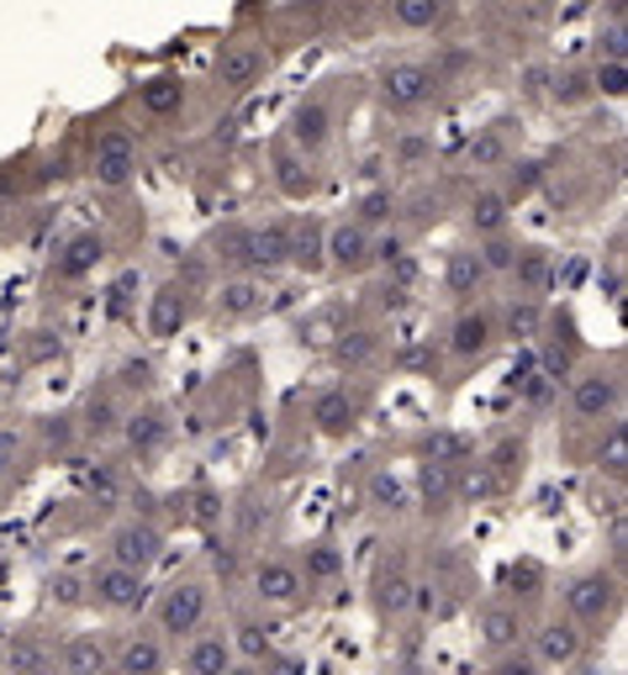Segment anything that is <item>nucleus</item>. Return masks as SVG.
<instances>
[{
	"instance_id": "1",
	"label": "nucleus",
	"mask_w": 628,
	"mask_h": 675,
	"mask_svg": "<svg viewBox=\"0 0 628 675\" xmlns=\"http://www.w3.org/2000/svg\"><path fill=\"white\" fill-rule=\"evenodd\" d=\"M565 618L586 633V639H603L607 628L624 618V576L613 565H586L565 580Z\"/></svg>"
},
{
	"instance_id": "2",
	"label": "nucleus",
	"mask_w": 628,
	"mask_h": 675,
	"mask_svg": "<svg viewBox=\"0 0 628 675\" xmlns=\"http://www.w3.org/2000/svg\"><path fill=\"white\" fill-rule=\"evenodd\" d=\"M286 243H290V222L269 217V222H238L217 238V265H227L233 275H275L286 269Z\"/></svg>"
},
{
	"instance_id": "3",
	"label": "nucleus",
	"mask_w": 628,
	"mask_h": 675,
	"mask_svg": "<svg viewBox=\"0 0 628 675\" xmlns=\"http://www.w3.org/2000/svg\"><path fill=\"white\" fill-rule=\"evenodd\" d=\"M571 390H565V417L571 428H597L607 417L624 411V360H592L581 364L576 375H565Z\"/></svg>"
},
{
	"instance_id": "4",
	"label": "nucleus",
	"mask_w": 628,
	"mask_h": 675,
	"mask_svg": "<svg viewBox=\"0 0 628 675\" xmlns=\"http://www.w3.org/2000/svg\"><path fill=\"white\" fill-rule=\"evenodd\" d=\"M438 85H444V74L428 58H396V64H386V69L375 74V96H381V106H386L391 117L423 111L438 96Z\"/></svg>"
},
{
	"instance_id": "5",
	"label": "nucleus",
	"mask_w": 628,
	"mask_h": 675,
	"mask_svg": "<svg viewBox=\"0 0 628 675\" xmlns=\"http://www.w3.org/2000/svg\"><path fill=\"white\" fill-rule=\"evenodd\" d=\"M85 174L111 195L132 191L138 185V143H132V132L127 127H100L91 138V153H85Z\"/></svg>"
},
{
	"instance_id": "6",
	"label": "nucleus",
	"mask_w": 628,
	"mask_h": 675,
	"mask_svg": "<svg viewBox=\"0 0 628 675\" xmlns=\"http://www.w3.org/2000/svg\"><path fill=\"white\" fill-rule=\"evenodd\" d=\"M269 74V49L265 38H248V32H238V38H227L217 49V58H212V79H217L222 96H248L259 79Z\"/></svg>"
},
{
	"instance_id": "7",
	"label": "nucleus",
	"mask_w": 628,
	"mask_h": 675,
	"mask_svg": "<svg viewBox=\"0 0 628 675\" xmlns=\"http://www.w3.org/2000/svg\"><path fill=\"white\" fill-rule=\"evenodd\" d=\"M248 591H254V602L269 607V612H290V607L307 602V576H301V565L296 555H259L248 565Z\"/></svg>"
},
{
	"instance_id": "8",
	"label": "nucleus",
	"mask_w": 628,
	"mask_h": 675,
	"mask_svg": "<svg viewBox=\"0 0 628 675\" xmlns=\"http://www.w3.org/2000/svg\"><path fill=\"white\" fill-rule=\"evenodd\" d=\"M212 618V586L201 576H180L153 602V628L164 633V639H185V633H195V628Z\"/></svg>"
},
{
	"instance_id": "9",
	"label": "nucleus",
	"mask_w": 628,
	"mask_h": 675,
	"mask_svg": "<svg viewBox=\"0 0 628 675\" xmlns=\"http://www.w3.org/2000/svg\"><path fill=\"white\" fill-rule=\"evenodd\" d=\"M85 602L106 607L117 618H132L148 607V576L132 570V565H117V559H100L96 570L85 576Z\"/></svg>"
},
{
	"instance_id": "10",
	"label": "nucleus",
	"mask_w": 628,
	"mask_h": 675,
	"mask_svg": "<svg viewBox=\"0 0 628 675\" xmlns=\"http://www.w3.org/2000/svg\"><path fill=\"white\" fill-rule=\"evenodd\" d=\"M364 407H370V396H364L360 386H349V381H333V386L312 390V407H307V422H312L317 438H349L360 433L364 422Z\"/></svg>"
},
{
	"instance_id": "11",
	"label": "nucleus",
	"mask_w": 628,
	"mask_h": 675,
	"mask_svg": "<svg viewBox=\"0 0 628 675\" xmlns=\"http://www.w3.org/2000/svg\"><path fill=\"white\" fill-rule=\"evenodd\" d=\"M195 312H201V290H195V280L174 275V280H164V286L148 296L143 328H148L153 343H170V338H180L185 328H191Z\"/></svg>"
},
{
	"instance_id": "12",
	"label": "nucleus",
	"mask_w": 628,
	"mask_h": 675,
	"mask_svg": "<svg viewBox=\"0 0 628 675\" xmlns=\"http://www.w3.org/2000/svg\"><path fill=\"white\" fill-rule=\"evenodd\" d=\"M497 343H502L497 307H486V301H465L455 312V322H449V333H444V349H449L455 364H486Z\"/></svg>"
},
{
	"instance_id": "13",
	"label": "nucleus",
	"mask_w": 628,
	"mask_h": 675,
	"mask_svg": "<svg viewBox=\"0 0 628 675\" xmlns=\"http://www.w3.org/2000/svg\"><path fill=\"white\" fill-rule=\"evenodd\" d=\"M106 254H111V238H106V233H96V227L70 233L49 259V290L53 286H85V280L106 265Z\"/></svg>"
},
{
	"instance_id": "14",
	"label": "nucleus",
	"mask_w": 628,
	"mask_h": 675,
	"mask_svg": "<svg viewBox=\"0 0 628 675\" xmlns=\"http://www.w3.org/2000/svg\"><path fill=\"white\" fill-rule=\"evenodd\" d=\"M333 132H339V106H333V96L328 90H312V96H301L296 106H290L286 117V138L301 153H328L333 148Z\"/></svg>"
},
{
	"instance_id": "15",
	"label": "nucleus",
	"mask_w": 628,
	"mask_h": 675,
	"mask_svg": "<svg viewBox=\"0 0 628 675\" xmlns=\"http://www.w3.org/2000/svg\"><path fill=\"white\" fill-rule=\"evenodd\" d=\"M117 438H121V454L127 459H159L174 438V411L164 401H143V407H132L121 417Z\"/></svg>"
},
{
	"instance_id": "16",
	"label": "nucleus",
	"mask_w": 628,
	"mask_h": 675,
	"mask_svg": "<svg viewBox=\"0 0 628 675\" xmlns=\"http://www.w3.org/2000/svg\"><path fill=\"white\" fill-rule=\"evenodd\" d=\"M322 259L328 269H339V275H370L375 269V227H364L360 217H343L333 222L328 233H322Z\"/></svg>"
},
{
	"instance_id": "17",
	"label": "nucleus",
	"mask_w": 628,
	"mask_h": 675,
	"mask_svg": "<svg viewBox=\"0 0 628 675\" xmlns=\"http://www.w3.org/2000/svg\"><path fill=\"white\" fill-rule=\"evenodd\" d=\"M164 549H170V538H164V528H159L153 517H127V523H117L111 538H106V559L132 565V570H143V576L164 559Z\"/></svg>"
},
{
	"instance_id": "18",
	"label": "nucleus",
	"mask_w": 628,
	"mask_h": 675,
	"mask_svg": "<svg viewBox=\"0 0 628 675\" xmlns=\"http://www.w3.org/2000/svg\"><path fill=\"white\" fill-rule=\"evenodd\" d=\"M523 639H529V654L539 671H565V665H581V654H586V633L571 618H544Z\"/></svg>"
},
{
	"instance_id": "19",
	"label": "nucleus",
	"mask_w": 628,
	"mask_h": 675,
	"mask_svg": "<svg viewBox=\"0 0 628 675\" xmlns=\"http://www.w3.org/2000/svg\"><path fill=\"white\" fill-rule=\"evenodd\" d=\"M269 180H275V191L286 195V201H312L317 185H322L317 159L301 153L290 138H275V148H269Z\"/></svg>"
},
{
	"instance_id": "20",
	"label": "nucleus",
	"mask_w": 628,
	"mask_h": 675,
	"mask_svg": "<svg viewBox=\"0 0 628 675\" xmlns=\"http://www.w3.org/2000/svg\"><path fill=\"white\" fill-rule=\"evenodd\" d=\"M180 665L191 675H222L238 665V650H233V633L227 628H195V633H185L180 639Z\"/></svg>"
},
{
	"instance_id": "21",
	"label": "nucleus",
	"mask_w": 628,
	"mask_h": 675,
	"mask_svg": "<svg viewBox=\"0 0 628 675\" xmlns=\"http://www.w3.org/2000/svg\"><path fill=\"white\" fill-rule=\"evenodd\" d=\"M328 354H333V364H339L343 375H370L381 364V354H386V338H381L375 322H343L339 333H333Z\"/></svg>"
},
{
	"instance_id": "22",
	"label": "nucleus",
	"mask_w": 628,
	"mask_h": 675,
	"mask_svg": "<svg viewBox=\"0 0 628 675\" xmlns=\"http://www.w3.org/2000/svg\"><path fill=\"white\" fill-rule=\"evenodd\" d=\"M170 665V644H164V633L153 628H138V633H127L121 644H111V671L121 675H159Z\"/></svg>"
},
{
	"instance_id": "23",
	"label": "nucleus",
	"mask_w": 628,
	"mask_h": 675,
	"mask_svg": "<svg viewBox=\"0 0 628 675\" xmlns=\"http://www.w3.org/2000/svg\"><path fill=\"white\" fill-rule=\"evenodd\" d=\"M539 338H544V343H539V375H550V381H565V375H571V360H576V322H571V317L565 312H555V317H544V322H539Z\"/></svg>"
},
{
	"instance_id": "24",
	"label": "nucleus",
	"mask_w": 628,
	"mask_h": 675,
	"mask_svg": "<svg viewBox=\"0 0 628 675\" xmlns=\"http://www.w3.org/2000/svg\"><path fill=\"white\" fill-rule=\"evenodd\" d=\"M486 286H491V269L481 265L476 248H449V254H444V296H449L455 307L481 301Z\"/></svg>"
},
{
	"instance_id": "25",
	"label": "nucleus",
	"mask_w": 628,
	"mask_h": 675,
	"mask_svg": "<svg viewBox=\"0 0 628 675\" xmlns=\"http://www.w3.org/2000/svg\"><path fill=\"white\" fill-rule=\"evenodd\" d=\"M74 417H79V438H85V443H111L121 428V417H127V401H121L117 386H96Z\"/></svg>"
},
{
	"instance_id": "26",
	"label": "nucleus",
	"mask_w": 628,
	"mask_h": 675,
	"mask_svg": "<svg viewBox=\"0 0 628 675\" xmlns=\"http://www.w3.org/2000/svg\"><path fill=\"white\" fill-rule=\"evenodd\" d=\"M265 312V286L259 275H227L217 290H212V317L217 322H248V317Z\"/></svg>"
},
{
	"instance_id": "27",
	"label": "nucleus",
	"mask_w": 628,
	"mask_h": 675,
	"mask_svg": "<svg viewBox=\"0 0 628 675\" xmlns=\"http://www.w3.org/2000/svg\"><path fill=\"white\" fill-rule=\"evenodd\" d=\"M185 106H191V85L180 74H148L138 85V111L148 121H180Z\"/></svg>"
},
{
	"instance_id": "28",
	"label": "nucleus",
	"mask_w": 628,
	"mask_h": 675,
	"mask_svg": "<svg viewBox=\"0 0 628 675\" xmlns=\"http://www.w3.org/2000/svg\"><path fill=\"white\" fill-rule=\"evenodd\" d=\"M523 633H529V623H523V607L512 602H486L481 612H476V639H481L491 654L502 650H518L523 644Z\"/></svg>"
},
{
	"instance_id": "29",
	"label": "nucleus",
	"mask_w": 628,
	"mask_h": 675,
	"mask_svg": "<svg viewBox=\"0 0 628 675\" xmlns=\"http://www.w3.org/2000/svg\"><path fill=\"white\" fill-rule=\"evenodd\" d=\"M412 565L407 555H391L386 565H381V576H375V612L386 618V623H402L412 612Z\"/></svg>"
},
{
	"instance_id": "30",
	"label": "nucleus",
	"mask_w": 628,
	"mask_h": 675,
	"mask_svg": "<svg viewBox=\"0 0 628 675\" xmlns=\"http://www.w3.org/2000/svg\"><path fill=\"white\" fill-rule=\"evenodd\" d=\"M592 470H597V475H607V481L624 485V475H628V422H624V411H618V417H607V422H597Z\"/></svg>"
},
{
	"instance_id": "31",
	"label": "nucleus",
	"mask_w": 628,
	"mask_h": 675,
	"mask_svg": "<svg viewBox=\"0 0 628 675\" xmlns=\"http://www.w3.org/2000/svg\"><path fill=\"white\" fill-rule=\"evenodd\" d=\"M386 17L396 32H444V26L455 22V0H391Z\"/></svg>"
},
{
	"instance_id": "32",
	"label": "nucleus",
	"mask_w": 628,
	"mask_h": 675,
	"mask_svg": "<svg viewBox=\"0 0 628 675\" xmlns=\"http://www.w3.org/2000/svg\"><path fill=\"white\" fill-rule=\"evenodd\" d=\"M523 464H529V438L523 433H502L481 459V470L491 475V491H508V485L523 481Z\"/></svg>"
},
{
	"instance_id": "33",
	"label": "nucleus",
	"mask_w": 628,
	"mask_h": 675,
	"mask_svg": "<svg viewBox=\"0 0 628 675\" xmlns=\"http://www.w3.org/2000/svg\"><path fill=\"white\" fill-rule=\"evenodd\" d=\"M53 665L70 675H96V671H111V644L96 639V633H70L58 650H53Z\"/></svg>"
},
{
	"instance_id": "34",
	"label": "nucleus",
	"mask_w": 628,
	"mask_h": 675,
	"mask_svg": "<svg viewBox=\"0 0 628 675\" xmlns=\"http://www.w3.org/2000/svg\"><path fill=\"white\" fill-rule=\"evenodd\" d=\"M417 496L428 512H449L459 502V464H438V459H417Z\"/></svg>"
},
{
	"instance_id": "35",
	"label": "nucleus",
	"mask_w": 628,
	"mask_h": 675,
	"mask_svg": "<svg viewBox=\"0 0 628 675\" xmlns=\"http://www.w3.org/2000/svg\"><path fill=\"white\" fill-rule=\"evenodd\" d=\"M38 464V443L22 422H0V485H22V475Z\"/></svg>"
},
{
	"instance_id": "36",
	"label": "nucleus",
	"mask_w": 628,
	"mask_h": 675,
	"mask_svg": "<svg viewBox=\"0 0 628 675\" xmlns=\"http://www.w3.org/2000/svg\"><path fill=\"white\" fill-rule=\"evenodd\" d=\"M322 222L317 217H296L290 222V243H286V265L301 269V275H322L328 269V259H322Z\"/></svg>"
},
{
	"instance_id": "37",
	"label": "nucleus",
	"mask_w": 628,
	"mask_h": 675,
	"mask_svg": "<svg viewBox=\"0 0 628 675\" xmlns=\"http://www.w3.org/2000/svg\"><path fill=\"white\" fill-rule=\"evenodd\" d=\"M465 222H470L476 238H491V233L512 227V201L497 191V185H481V191L465 201Z\"/></svg>"
},
{
	"instance_id": "38",
	"label": "nucleus",
	"mask_w": 628,
	"mask_h": 675,
	"mask_svg": "<svg viewBox=\"0 0 628 675\" xmlns=\"http://www.w3.org/2000/svg\"><path fill=\"white\" fill-rule=\"evenodd\" d=\"M512 286L523 290V296H550L555 290V254L550 248H518V259H512Z\"/></svg>"
},
{
	"instance_id": "39",
	"label": "nucleus",
	"mask_w": 628,
	"mask_h": 675,
	"mask_svg": "<svg viewBox=\"0 0 628 675\" xmlns=\"http://www.w3.org/2000/svg\"><path fill=\"white\" fill-rule=\"evenodd\" d=\"M296 565H301L307 586H333V580H343V570H349V559H343V549L333 544V538H312V544H301Z\"/></svg>"
},
{
	"instance_id": "40",
	"label": "nucleus",
	"mask_w": 628,
	"mask_h": 675,
	"mask_svg": "<svg viewBox=\"0 0 628 675\" xmlns=\"http://www.w3.org/2000/svg\"><path fill=\"white\" fill-rule=\"evenodd\" d=\"M0 654H6V671H22V675L53 671V644H43L38 633H11V644H0Z\"/></svg>"
},
{
	"instance_id": "41",
	"label": "nucleus",
	"mask_w": 628,
	"mask_h": 675,
	"mask_svg": "<svg viewBox=\"0 0 628 675\" xmlns=\"http://www.w3.org/2000/svg\"><path fill=\"white\" fill-rule=\"evenodd\" d=\"M544 180H550V159H508V164H502V185H497V191L518 206V201H529Z\"/></svg>"
},
{
	"instance_id": "42",
	"label": "nucleus",
	"mask_w": 628,
	"mask_h": 675,
	"mask_svg": "<svg viewBox=\"0 0 628 675\" xmlns=\"http://www.w3.org/2000/svg\"><path fill=\"white\" fill-rule=\"evenodd\" d=\"M508 127L512 121H491V127H481L476 138H470V148H465V164L470 169H502L512 159L508 153Z\"/></svg>"
},
{
	"instance_id": "43",
	"label": "nucleus",
	"mask_w": 628,
	"mask_h": 675,
	"mask_svg": "<svg viewBox=\"0 0 628 675\" xmlns=\"http://www.w3.org/2000/svg\"><path fill=\"white\" fill-rule=\"evenodd\" d=\"M32 443H38L43 454L64 459L74 443H79V417H74V411H53V417H43V428L32 433Z\"/></svg>"
},
{
	"instance_id": "44",
	"label": "nucleus",
	"mask_w": 628,
	"mask_h": 675,
	"mask_svg": "<svg viewBox=\"0 0 628 675\" xmlns=\"http://www.w3.org/2000/svg\"><path fill=\"white\" fill-rule=\"evenodd\" d=\"M539 322H544L539 296H523V290H518V301H508V312H497V333L502 338H539Z\"/></svg>"
},
{
	"instance_id": "45",
	"label": "nucleus",
	"mask_w": 628,
	"mask_h": 675,
	"mask_svg": "<svg viewBox=\"0 0 628 675\" xmlns=\"http://www.w3.org/2000/svg\"><path fill=\"white\" fill-rule=\"evenodd\" d=\"M417 454L438 459V464H459V470H465V464H470V454H476V443H470L465 433H455V428H434V433L417 443Z\"/></svg>"
},
{
	"instance_id": "46",
	"label": "nucleus",
	"mask_w": 628,
	"mask_h": 675,
	"mask_svg": "<svg viewBox=\"0 0 628 675\" xmlns=\"http://www.w3.org/2000/svg\"><path fill=\"white\" fill-rule=\"evenodd\" d=\"M544 96L555 100V106H586V100H597L592 96V74L586 69H550V85H544Z\"/></svg>"
},
{
	"instance_id": "47",
	"label": "nucleus",
	"mask_w": 628,
	"mask_h": 675,
	"mask_svg": "<svg viewBox=\"0 0 628 675\" xmlns=\"http://www.w3.org/2000/svg\"><path fill=\"white\" fill-rule=\"evenodd\" d=\"M592 96L597 100H624L628 96V58H592Z\"/></svg>"
},
{
	"instance_id": "48",
	"label": "nucleus",
	"mask_w": 628,
	"mask_h": 675,
	"mask_svg": "<svg viewBox=\"0 0 628 675\" xmlns=\"http://www.w3.org/2000/svg\"><path fill=\"white\" fill-rule=\"evenodd\" d=\"M233 650H238V660H248V665H265V654L275 650L269 623H259V618H243V623L233 628Z\"/></svg>"
},
{
	"instance_id": "49",
	"label": "nucleus",
	"mask_w": 628,
	"mask_h": 675,
	"mask_svg": "<svg viewBox=\"0 0 628 675\" xmlns=\"http://www.w3.org/2000/svg\"><path fill=\"white\" fill-rule=\"evenodd\" d=\"M364 502L375 506V512H402V506H407V485L396 481L391 470H370V481H364Z\"/></svg>"
},
{
	"instance_id": "50",
	"label": "nucleus",
	"mask_w": 628,
	"mask_h": 675,
	"mask_svg": "<svg viewBox=\"0 0 628 675\" xmlns=\"http://www.w3.org/2000/svg\"><path fill=\"white\" fill-rule=\"evenodd\" d=\"M518 248H523V243L512 238L508 227H502V233H491V238H481V243H476V254H481V265L491 269V280H497V275H508V269H512V259H518Z\"/></svg>"
},
{
	"instance_id": "51",
	"label": "nucleus",
	"mask_w": 628,
	"mask_h": 675,
	"mask_svg": "<svg viewBox=\"0 0 628 675\" xmlns=\"http://www.w3.org/2000/svg\"><path fill=\"white\" fill-rule=\"evenodd\" d=\"M396 206H402V201H396L391 191H370V195H360L354 217H360L364 227H375V222H391V217H396Z\"/></svg>"
},
{
	"instance_id": "52",
	"label": "nucleus",
	"mask_w": 628,
	"mask_h": 675,
	"mask_svg": "<svg viewBox=\"0 0 628 675\" xmlns=\"http://www.w3.org/2000/svg\"><path fill=\"white\" fill-rule=\"evenodd\" d=\"M132 290H138V269H121L117 280H111V296H106V317L121 322V317L132 312Z\"/></svg>"
},
{
	"instance_id": "53",
	"label": "nucleus",
	"mask_w": 628,
	"mask_h": 675,
	"mask_svg": "<svg viewBox=\"0 0 628 675\" xmlns=\"http://www.w3.org/2000/svg\"><path fill=\"white\" fill-rule=\"evenodd\" d=\"M597 58H628V22H613L607 17L597 26Z\"/></svg>"
},
{
	"instance_id": "54",
	"label": "nucleus",
	"mask_w": 628,
	"mask_h": 675,
	"mask_svg": "<svg viewBox=\"0 0 628 675\" xmlns=\"http://www.w3.org/2000/svg\"><path fill=\"white\" fill-rule=\"evenodd\" d=\"M49 597L58 607H79L85 602V580L70 576V570H58V576H49Z\"/></svg>"
},
{
	"instance_id": "55",
	"label": "nucleus",
	"mask_w": 628,
	"mask_h": 675,
	"mask_svg": "<svg viewBox=\"0 0 628 675\" xmlns=\"http://www.w3.org/2000/svg\"><path fill=\"white\" fill-rule=\"evenodd\" d=\"M607 565L624 576L628 570V523H624V512H613V533H607Z\"/></svg>"
},
{
	"instance_id": "56",
	"label": "nucleus",
	"mask_w": 628,
	"mask_h": 675,
	"mask_svg": "<svg viewBox=\"0 0 628 675\" xmlns=\"http://www.w3.org/2000/svg\"><path fill=\"white\" fill-rule=\"evenodd\" d=\"M111 386H117V390H153V364H138V360H127V364H121V375H117V381H111Z\"/></svg>"
},
{
	"instance_id": "57",
	"label": "nucleus",
	"mask_w": 628,
	"mask_h": 675,
	"mask_svg": "<svg viewBox=\"0 0 628 675\" xmlns=\"http://www.w3.org/2000/svg\"><path fill=\"white\" fill-rule=\"evenodd\" d=\"M597 286H603V296L613 307H624V259H607V269L597 275Z\"/></svg>"
},
{
	"instance_id": "58",
	"label": "nucleus",
	"mask_w": 628,
	"mask_h": 675,
	"mask_svg": "<svg viewBox=\"0 0 628 675\" xmlns=\"http://www.w3.org/2000/svg\"><path fill=\"white\" fill-rule=\"evenodd\" d=\"M544 85H550V69H544V64L523 69V90H529V96H544Z\"/></svg>"
},
{
	"instance_id": "59",
	"label": "nucleus",
	"mask_w": 628,
	"mask_h": 675,
	"mask_svg": "<svg viewBox=\"0 0 628 675\" xmlns=\"http://www.w3.org/2000/svg\"><path fill=\"white\" fill-rule=\"evenodd\" d=\"M428 148H434V143H423V138H407V143H402V164H417V159H423V153H428Z\"/></svg>"
},
{
	"instance_id": "60",
	"label": "nucleus",
	"mask_w": 628,
	"mask_h": 675,
	"mask_svg": "<svg viewBox=\"0 0 628 675\" xmlns=\"http://www.w3.org/2000/svg\"><path fill=\"white\" fill-rule=\"evenodd\" d=\"M0 671H6V654H0Z\"/></svg>"
}]
</instances>
